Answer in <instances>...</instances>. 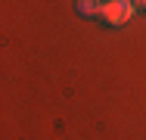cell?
Wrapping results in <instances>:
<instances>
[{"label": "cell", "instance_id": "obj_1", "mask_svg": "<svg viewBox=\"0 0 146 140\" xmlns=\"http://www.w3.org/2000/svg\"><path fill=\"white\" fill-rule=\"evenodd\" d=\"M134 0H103V13H100V19L106 22V25L112 28H121L127 25L131 19H134Z\"/></svg>", "mask_w": 146, "mask_h": 140}, {"label": "cell", "instance_id": "obj_2", "mask_svg": "<svg viewBox=\"0 0 146 140\" xmlns=\"http://www.w3.org/2000/svg\"><path fill=\"white\" fill-rule=\"evenodd\" d=\"M75 13L81 19H96L103 13V0H75Z\"/></svg>", "mask_w": 146, "mask_h": 140}, {"label": "cell", "instance_id": "obj_3", "mask_svg": "<svg viewBox=\"0 0 146 140\" xmlns=\"http://www.w3.org/2000/svg\"><path fill=\"white\" fill-rule=\"evenodd\" d=\"M134 6L137 9H146V0H134Z\"/></svg>", "mask_w": 146, "mask_h": 140}]
</instances>
